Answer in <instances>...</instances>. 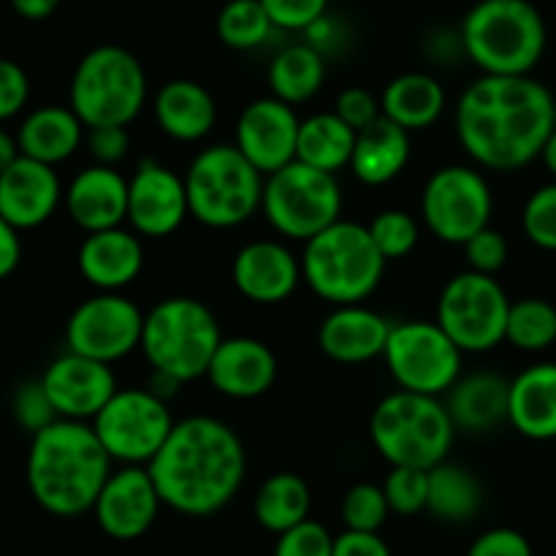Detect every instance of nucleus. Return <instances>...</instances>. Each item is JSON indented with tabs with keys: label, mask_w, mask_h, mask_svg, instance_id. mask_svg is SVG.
<instances>
[{
	"label": "nucleus",
	"mask_w": 556,
	"mask_h": 556,
	"mask_svg": "<svg viewBox=\"0 0 556 556\" xmlns=\"http://www.w3.org/2000/svg\"><path fill=\"white\" fill-rule=\"evenodd\" d=\"M556 128V98L532 76H486L456 103V136L476 166L519 172L543 155Z\"/></svg>",
	"instance_id": "1"
},
{
	"label": "nucleus",
	"mask_w": 556,
	"mask_h": 556,
	"mask_svg": "<svg viewBox=\"0 0 556 556\" xmlns=\"http://www.w3.org/2000/svg\"><path fill=\"white\" fill-rule=\"evenodd\" d=\"M161 503L182 516L204 519L231 503L248 476L239 434L212 416L182 418L147 465Z\"/></svg>",
	"instance_id": "2"
},
{
	"label": "nucleus",
	"mask_w": 556,
	"mask_h": 556,
	"mask_svg": "<svg viewBox=\"0 0 556 556\" xmlns=\"http://www.w3.org/2000/svg\"><path fill=\"white\" fill-rule=\"evenodd\" d=\"M112 456L90 424L54 421L33 434L27 451V489L47 514L76 519L92 514L112 476Z\"/></svg>",
	"instance_id": "3"
},
{
	"label": "nucleus",
	"mask_w": 556,
	"mask_h": 556,
	"mask_svg": "<svg viewBox=\"0 0 556 556\" xmlns=\"http://www.w3.org/2000/svg\"><path fill=\"white\" fill-rule=\"evenodd\" d=\"M548 43L530 0H478L462 22V49L486 76H532Z\"/></svg>",
	"instance_id": "4"
},
{
	"label": "nucleus",
	"mask_w": 556,
	"mask_h": 556,
	"mask_svg": "<svg viewBox=\"0 0 556 556\" xmlns=\"http://www.w3.org/2000/svg\"><path fill=\"white\" fill-rule=\"evenodd\" d=\"M223 342L217 315L204 302L172 296L144 313L141 348L152 372L168 375L177 383L206 378Z\"/></svg>",
	"instance_id": "5"
},
{
	"label": "nucleus",
	"mask_w": 556,
	"mask_h": 556,
	"mask_svg": "<svg viewBox=\"0 0 556 556\" xmlns=\"http://www.w3.org/2000/svg\"><path fill=\"white\" fill-rule=\"evenodd\" d=\"M386 271V258L375 248L369 228L337 220L304 242L302 280L309 291L334 307L362 304L375 293Z\"/></svg>",
	"instance_id": "6"
},
{
	"label": "nucleus",
	"mask_w": 556,
	"mask_h": 556,
	"mask_svg": "<svg viewBox=\"0 0 556 556\" xmlns=\"http://www.w3.org/2000/svg\"><path fill=\"white\" fill-rule=\"evenodd\" d=\"M369 434L378 454L391 467H416L429 472L448 462L456 427L440 396L394 391L375 407Z\"/></svg>",
	"instance_id": "7"
},
{
	"label": "nucleus",
	"mask_w": 556,
	"mask_h": 556,
	"mask_svg": "<svg viewBox=\"0 0 556 556\" xmlns=\"http://www.w3.org/2000/svg\"><path fill=\"white\" fill-rule=\"evenodd\" d=\"M147 103V74L130 49L101 43L74 68L68 106L85 128H128Z\"/></svg>",
	"instance_id": "8"
},
{
	"label": "nucleus",
	"mask_w": 556,
	"mask_h": 556,
	"mask_svg": "<svg viewBox=\"0 0 556 556\" xmlns=\"http://www.w3.org/2000/svg\"><path fill=\"white\" fill-rule=\"evenodd\" d=\"M266 177L237 150L215 144L201 150L185 174L190 215L206 228H237L248 223L264 201Z\"/></svg>",
	"instance_id": "9"
},
{
	"label": "nucleus",
	"mask_w": 556,
	"mask_h": 556,
	"mask_svg": "<svg viewBox=\"0 0 556 556\" xmlns=\"http://www.w3.org/2000/svg\"><path fill=\"white\" fill-rule=\"evenodd\" d=\"M261 212L280 237L309 242L342 220V190L337 174L318 172L293 161L264 182Z\"/></svg>",
	"instance_id": "10"
},
{
	"label": "nucleus",
	"mask_w": 556,
	"mask_h": 556,
	"mask_svg": "<svg viewBox=\"0 0 556 556\" xmlns=\"http://www.w3.org/2000/svg\"><path fill=\"white\" fill-rule=\"evenodd\" d=\"M510 299L497 277L462 271L445 282L438 302V326L462 353H489L505 342Z\"/></svg>",
	"instance_id": "11"
},
{
	"label": "nucleus",
	"mask_w": 556,
	"mask_h": 556,
	"mask_svg": "<svg viewBox=\"0 0 556 556\" xmlns=\"http://www.w3.org/2000/svg\"><path fill=\"white\" fill-rule=\"evenodd\" d=\"M168 402L150 389H119L90 424L112 462L147 467L174 429Z\"/></svg>",
	"instance_id": "12"
},
{
	"label": "nucleus",
	"mask_w": 556,
	"mask_h": 556,
	"mask_svg": "<svg viewBox=\"0 0 556 556\" xmlns=\"http://www.w3.org/2000/svg\"><path fill=\"white\" fill-rule=\"evenodd\" d=\"M462 356L438 320H405L391 326L386 364L400 391L443 396L462 378Z\"/></svg>",
	"instance_id": "13"
},
{
	"label": "nucleus",
	"mask_w": 556,
	"mask_h": 556,
	"mask_svg": "<svg viewBox=\"0 0 556 556\" xmlns=\"http://www.w3.org/2000/svg\"><path fill=\"white\" fill-rule=\"evenodd\" d=\"M494 195L476 166H443L429 177L421 193V217L445 244H465L489 228Z\"/></svg>",
	"instance_id": "14"
},
{
	"label": "nucleus",
	"mask_w": 556,
	"mask_h": 556,
	"mask_svg": "<svg viewBox=\"0 0 556 556\" xmlns=\"http://www.w3.org/2000/svg\"><path fill=\"white\" fill-rule=\"evenodd\" d=\"M144 313L123 293H96L71 313L65 348L112 367L141 348Z\"/></svg>",
	"instance_id": "15"
},
{
	"label": "nucleus",
	"mask_w": 556,
	"mask_h": 556,
	"mask_svg": "<svg viewBox=\"0 0 556 556\" xmlns=\"http://www.w3.org/2000/svg\"><path fill=\"white\" fill-rule=\"evenodd\" d=\"M190 215L185 177L157 161H141L128 179V226L147 239L172 237Z\"/></svg>",
	"instance_id": "16"
},
{
	"label": "nucleus",
	"mask_w": 556,
	"mask_h": 556,
	"mask_svg": "<svg viewBox=\"0 0 556 556\" xmlns=\"http://www.w3.org/2000/svg\"><path fill=\"white\" fill-rule=\"evenodd\" d=\"M41 383L52 400L54 413L63 421L92 424L98 413L117 394V378L112 367L79 353L65 351L41 375Z\"/></svg>",
	"instance_id": "17"
},
{
	"label": "nucleus",
	"mask_w": 556,
	"mask_h": 556,
	"mask_svg": "<svg viewBox=\"0 0 556 556\" xmlns=\"http://www.w3.org/2000/svg\"><path fill=\"white\" fill-rule=\"evenodd\" d=\"M299 128L302 119L296 109L271 96L255 98L239 114L233 144L264 177H269L296 161Z\"/></svg>",
	"instance_id": "18"
},
{
	"label": "nucleus",
	"mask_w": 556,
	"mask_h": 556,
	"mask_svg": "<svg viewBox=\"0 0 556 556\" xmlns=\"http://www.w3.org/2000/svg\"><path fill=\"white\" fill-rule=\"evenodd\" d=\"M161 508V494L152 483L150 470L119 467L109 476L106 486L98 494L92 516L103 535L112 541H136L152 530Z\"/></svg>",
	"instance_id": "19"
},
{
	"label": "nucleus",
	"mask_w": 556,
	"mask_h": 556,
	"mask_svg": "<svg viewBox=\"0 0 556 556\" xmlns=\"http://www.w3.org/2000/svg\"><path fill=\"white\" fill-rule=\"evenodd\" d=\"M65 190L54 166L20 155L0 174V217L16 228L30 231L43 226L63 204Z\"/></svg>",
	"instance_id": "20"
},
{
	"label": "nucleus",
	"mask_w": 556,
	"mask_h": 556,
	"mask_svg": "<svg viewBox=\"0 0 556 556\" xmlns=\"http://www.w3.org/2000/svg\"><path fill=\"white\" fill-rule=\"evenodd\" d=\"M231 277L237 291L255 304H280L302 282V261L282 242L258 239L233 255Z\"/></svg>",
	"instance_id": "21"
},
{
	"label": "nucleus",
	"mask_w": 556,
	"mask_h": 556,
	"mask_svg": "<svg viewBox=\"0 0 556 556\" xmlns=\"http://www.w3.org/2000/svg\"><path fill=\"white\" fill-rule=\"evenodd\" d=\"M206 378L228 400H258L275 386L277 356L255 337H223Z\"/></svg>",
	"instance_id": "22"
},
{
	"label": "nucleus",
	"mask_w": 556,
	"mask_h": 556,
	"mask_svg": "<svg viewBox=\"0 0 556 556\" xmlns=\"http://www.w3.org/2000/svg\"><path fill=\"white\" fill-rule=\"evenodd\" d=\"M63 204L85 233L119 228L128 220V179L117 168L92 163L71 179Z\"/></svg>",
	"instance_id": "23"
},
{
	"label": "nucleus",
	"mask_w": 556,
	"mask_h": 556,
	"mask_svg": "<svg viewBox=\"0 0 556 556\" xmlns=\"http://www.w3.org/2000/svg\"><path fill=\"white\" fill-rule=\"evenodd\" d=\"M81 277L98 288V293H119L136 282L144 269V248L141 237L130 228H109V231L87 233L76 255Z\"/></svg>",
	"instance_id": "24"
},
{
	"label": "nucleus",
	"mask_w": 556,
	"mask_h": 556,
	"mask_svg": "<svg viewBox=\"0 0 556 556\" xmlns=\"http://www.w3.org/2000/svg\"><path fill=\"white\" fill-rule=\"evenodd\" d=\"M391 326L394 324L364 304H345L324 318L318 345L337 364H367L386 353Z\"/></svg>",
	"instance_id": "25"
},
{
	"label": "nucleus",
	"mask_w": 556,
	"mask_h": 556,
	"mask_svg": "<svg viewBox=\"0 0 556 556\" xmlns=\"http://www.w3.org/2000/svg\"><path fill=\"white\" fill-rule=\"evenodd\" d=\"M508 424L527 440H556V362L532 364L510 380Z\"/></svg>",
	"instance_id": "26"
},
{
	"label": "nucleus",
	"mask_w": 556,
	"mask_h": 556,
	"mask_svg": "<svg viewBox=\"0 0 556 556\" xmlns=\"http://www.w3.org/2000/svg\"><path fill=\"white\" fill-rule=\"evenodd\" d=\"M152 114L163 134L190 144L212 134L217 123V101L199 81L172 79L155 92Z\"/></svg>",
	"instance_id": "27"
},
{
	"label": "nucleus",
	"mask_w": 556,
	"mask_h": 556,
	"mask_svg": "<svg viewBox=\"0 0 556 556\" xmlns=\"http://www.w3.org/2000/svg\"><path fill=\"white\" fill-rule=\"evenodd\" d=\"M87 128L71 106H38L16 130L20 152L30 161L58 166L85 144Z\"/></svg>",
	"instance_id": "28"
},
{
	"label": "nucleus",
	"mask_w": 556,
	"mask_h": 556,
	"mask_svg": "<svg viewBox=\"0 0 556 556\" xmlns=\"http://www.w3.org/2000/svg\"><path fill=\"white\" fill-rule=\"evenodd\" d=\"M410 134L391 119L380 117L356 136V150L351 157V172L367 188H380L400 177L410 163Z\"/></svg>",
	"instance_id": "29"
},
{
	"label": "nucleus",
	"mask_w": 556,
	"mask_h": 556,
	"mask_svg": "<svg viewBox=\"0 0 556 556\" xmlns=\"http://www.w3.org/2000/svg\"><path fill=\"white\" fill-rule=\"evenodd\" d=\"M510 380L492 372H476L459 378L445 394V410L456 429L465 432H489L497 424L508 421Z\"/></svg>",
	"instance_id": "30"
},
{
	"label": "nucleus",
	"mask_w": 556,
	"mask_h": 556,
	"mask_svg": "<svg viewBox=\"0 0 556 556\" xmlns=\"http://www.w3.org/2000/svg\"><path fill=\"white\" fill-rule=\"evenodd\" d=\"M445 103H448L445 87L432 74H424V71L400 74L396 79L389 81V87L380 96L383 117L405 128L407 134L432 128L443 117Z\"/></svg>",
	"instance_id": "31"
},
{
	"label": "nucleus",
	"mask_w": 556,
	"mask_h": 556,
	"mask_svg": "<svg viewBox=\"0 0 556 556\" xmlns=\"http://www.w3.org/2000/svg\"><path fill=\"white\" fill-rule=\"evenodd\" d=\"M356 136V130L342 123L334 112L309 114V117L302 119V128H299L296 161L326 174L351 168Z\"/></svg>",
	"instance_id": "32"
},
{
	"label": "nucleus",
	"mask_w": 556,
	"mask_h": 556,
	"mask_svg": "<svg viewBox=\"0 0 556 556\" xmlns=\"http://www.w3.org/2000/svg\"><path fill=\"white\" fill-rule=\"evenodd\" d=\"M326 81V63L313 43H291L280 49L269 63L271 98L296 109L313 101Z\"/></svg>",
	"instance_id": "33"
},
{
	"label": "nucleus",
	"mask_w": 556,
	"mask_h": 556,
	"mask_svg": "<svg viewBox=\"0 0 556 556\" xmlns=\"http://www.w3.org/2000/svg\"><path fill=\"white\" fill-rule=\"evenodd\" d=\"M309 508H313L309 486L296 472H275V476L266 478L253 503L258 525L275 535H282V532L307 521Z\"/></svg>",
	"instance_id": "34"
},
{
	"label": "nucleus",
	"mask_w": 556,
	"mask_h": 556,
	"mask_svg": "<svg viewBox=\"0 0 556 556\" xmlns=\"http://www.w3.org/2000/svg\"><path fill=\"white\" fill-rule=\"evenodd\" d=\"M483 492L478 478L467 467L443 462L429 470V503L427 510L448 525H467L481 514Z\"/></svg>",
	"instance_id": "35"
},
{
	"label": "nucleus",
	"mask_w": 556,
	"mask_h": 556,
	"mask_svg": "<svg viewBox=\"0 0 556 556\" xmlns=\"http://www.w3.org/2000/svg\"><path fill=\"white\" fill-rule=\"evenodd\" d=\"M505 342L525 353H541L556 342V307L546 299L527 296L510 302Z\"/></svg>",
	"instance_id": "36"
},
{
	"label": "nucleus",
	"mask_w": 556,
	"mask_h": 556,
	"mask_svg": "<svg viewBox=\"0 0 556 556\" xmlns=\"http://www.w3.org/2000/svg\"><path fill=\"white\" fill-rule=\"evenodd\" d=\"M215 27L217 38L237 52L264 47L271 33L277 30L261 0H228L217 14Z\"/></svg>",
	"instance_id": "37"
},
{
	"label": "nucleus",
	"mask_w": 556,
	"mask_h": 556,
	"mask_svg": "<svg viewBox=\"0 0 556 556\" xmlns=\"http://www.w3.org/2000/svg\"><path fill=\"white\" fill-rule=\"evenodd\" d=\"M369 237H372L375 248L383 255L386 264L389 261H400L416 250L421 228L418 220L405 210H383L372 217L369 223Z\"/></svg>",
	"instance_id": "38"
},
{
	"label": "nucleus",
	"mask_w": 556,
	"mask_h": 556,
	"mask_svg": "<svg viewBox=\"0 0 556 556\" xmlns=\"http://www.w3.org/2000/svg\"><path fill=\"white\" fill-rule=\"evenodd\" d=\"M342 525L351 532H380L386 519H389L391 508L386 500L383 486L375 483H356L342 497Z\"/></svg>",
	"instance_id": "39"
},
{
	"label": "nucleus",
	"mask_w": 556,
	"mask_h": 556,
	"mask_svg": "<svg viewBox=\"0 0 556 556\" xmlns=\"http://www.w3.org/2000/svg\"><path fill=\"white\" fill-rule=\"evenodd\" d=\"M383 486L386 500H389L391 514L396 516H416L427 510L429 503V472L416 470V467H391Z\"/></svg>",
	"instance_id": "40"
},
{
	"label": "nucleus",
	"mask_w": 556,
	"mask_h": 556,
	"mask_svg": "<svg viewBox=\"0 0 556 556\" xmlns=\"http://www.w3.org/2000/svg\"><path fill=\"white\" fill-rule=\"evenodd\" d=\"M521 228L535 248L556 253V179L532 190L521 212Z\"/></svg>",
	"instance_id": "41"
},
{
	"label": "nucleus",
	"mask_w": 556,
	"mask_h": 556,
	"mask_svg": "<svg viewBox=\"0 0 556 556\" xmlns=\"http://www.w3.org/2000/svg\"><path fill=\"white\" fill-rule=\"evenodd\" d=\"M14 418L25 432L38 434L47 427H52L54 421H60L58 413H54L52 400H49L47 389H43L41 378L27 380L16 389L14 394Z\"/></svg>",
	"instance_id": "42"
},
{
	"label": "nucleus",
	"mask_w": 556,
	"mask_h": 556,
	"mask_svg": "<svg viewBox=\"0 0 556 556\" xmlns=\"http://www.w3.org/2000/svg\"><path fill=\"white\" fill-rule=\"evenodd\" d=\"M275 556H334V535L320 521H302L277 535Z\"/></svg>",
	"instance_id": "43"
},
{
	"label": "nucleus",
	"mask_w": 556,
	"mask_h": 556,
	"mask_svg": "<svg viewBox=\"0 0 556 556\" xmlns=\"http://www.w3.org/2000/svg\"><path fill=\"white\" fill-rule=\"evenodd\" d=\"M465 248L467 269L478 271V275L494 277L505 264H508V239H505L503 231L497 228H483L478 231L470 242L462 244Z\"/></svg>",
	"instance_id": "44"
},
{
	"label": "nucleus",
	"mask_w": 556,
	"mask_h": 556,
	"mask_svg": "<svg viewBox=\"0 0 556 556\" xmlns=\"http://www.w3.org/2000/svg\"><path fill=\"white\" fill-rule=\"evenodd\" d=\"M277 30H309L329 9V0H261Z\"/></svg>",
	"instance_id": "45"
},
{
	"label": "nucleus",
	"mask_w": 556,
	"mask_h": 556,
	"mask_svg": "<svg viewBox=\"0 0 556 556\" xmlns=\"http://www.w3.org/2000/svg\"><path fill=\"white\" fill-rule=\"evenodd\" d=\"M334 114L345 125H351L356 134L367 130L369 125L378 123L383 117V109H380V98H375L372 92L364 90V87H348L337 96Z\"/></svg>",
	"instance_id": "46"
},
{
	"label": "nucleus",
	"mask_w": 556,
	"mask_h": 556,
	"mask_svg": "<svg viewBox=\"0 0 556 556\" xmlns=\"http://www.w3.org/2000/svg\"><path fill=\"white\" fill-rule=\"evenodd\" d=\"M30 98V79L25 68L9 58H0V123L16 117Z\"/></svg>",
	"instance_id": "47"
},
{
	"label": "nucleus",
	"mask_w": 556,
	"mask_h": 556,
	"mask_svg": "<svg viewBox=\"0 0 556 556\" xmlns=\"http://www.w3.org/2000/svg\"><path fill=\"white\" fill-rule=\"evenodd\" d=\"M85 147L98 166L117 168L130 150L128 128H87Z\"/></svg>",
	"instance_id": "48"
},
{
	"label": "nucleus",
	"mask_w": 556,
	"mask_h": 556,
	"mask_svg": "<svg viewBox=\"0 0 556 556\" xmlns=\"http://www.w3.org/2000/svg\"><path fill=\"white\" fill-rule=\"evenodd\" d=\"M467 556H532V546L527 535L510 527H494L478 535Z\"/></svg>",
	"instance_id": "49"
},
{
	"label": "nucleus",
	"mask_w": 556,
	"mask_h": 556,
	"mask_svg": "<svg viewBox=\"0 0 556 556\" xmlns=\"http://www.w3.org/2000/svg\"><path fill=\"white\" fill-rule=\"evenodd\" d=\"M334 556H394L380 532L345 530L334 538Z\"/></svg>",
	"instance_id": "50"
},
{
	"label": "nucleus",
	"mask_w": 556,
	"mask_h": 556,
	"mask_svg": "<svg viewBox=\"0 0 556 556\" xmlns=\"http://www.w3.org/2000/svg\"><path fill=\"white\" fill-rule=\"evenodd\" d=\"M20 261H22L20 231L0 217V280L14 275Z\"/></svg>",
	"instance_id": "51"
},
{
	"label": "nucleus",
	"mask_w": 556,
	"mask_h": 556,
	"mask_svg": "<svg viewBox=\"0 0 556 556\" xmlns=\"http://www.w3.org/2000/svg\"><path fill=\"white\" fill-rule=\"evenodd\" d=\"M9 3L22 20H30V22L49 20V16L60 9V0H9Z\"/></svg>",
	"instance_id": "52"
},
{
	"label": "nucleus",
	"mask_w": 556,
	"mask_h": 556,
	"mask_svg": "<svg viewBox=\"0 0 556 556\" xmlns=\"http://www.w3.org/2000/svg\"><path fill=\"white\" fill-rule=\"evenodd\" d=\"M20 144H16V136H11L9 130L0 128V174L11 166V163L20 161Z\"/></svg>",
	"instance_id": "53"
},
{
	"label": "nucleus",
	"mask_w": 556,
	"mask_h": 556,
	"mask_svg": "<svg viewBox=\"0 0 556 556\" xmlns=\"http://www.w3.org/2000/svg\"><path fill=\"white\" fill-rule=\"evenodd\" d=\"M541 161L546 163V168H548V172H552V177L556 179V128H554L552 139L546 141V150H543Z\"/></svg>",
	"instance_id": "54"
}]
</instances>
